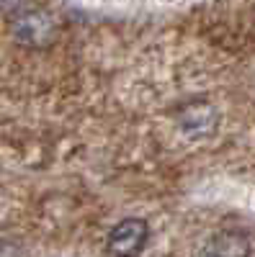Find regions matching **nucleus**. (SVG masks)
Masks as SVG:
<instances>
[{"instance_id": "f257e3e1", "label": "nucleus", "mask_w": 255, "mask_h": 257, "mask_svg": "<svg viewBox=\"0 0 255 257\" xmlns=\"http://www.w3.org/2000/svg\"><path fill=\"white\" fill-rule=\"evenodd\" d=\"M11 36L16 44L26 49H44L52 47L59 36V21L47 8H29L11 18Z\"/></svg>"}, {"instance_id": "39448f33", "label": "nucleus", "mask_w": 255, "mask_h": 257, "mask_svg": "<svg viewBox=\"0 0 255 257\" xmlns=\"http://www.w3.org/2000/svg\"><path fill=\"white\" fill-rule=\"evenodd\" d=\"M34 6H36V0H0V11H3L8 18L24 13V11L34 8Z\"/></svg>"}, {"instance_id": "20e7f679", "label": "nucleus", "mask_w": 255, "mask_h": 257, "mask_svg": "<svg viewBox=\"0 0 255 257\" xmlns=\"http://www.w3.org/2000/svg\"><path fill=\"white\" fill-rule=\"evenodd\" d=\"M199 257H250V239L242 231H217L204 242Z\"/></svg>"}, {"instance_id": "f03ea898", "label": "nucleus", "mask_w": 255, "mask_h": 257, "mask_svg": "<svg viewBox=\"0 0 255 257\" xmlns=\"http://www.w3.org/2000/svg\"><path fill=\"white\" fill-rule=\"evenodd\" d=\"M178 126L181 132L191 139H206L217 132L219 126V111L206 100H194L181 108L178 113Z\"/></svg>"}, {"instance_id": "7ed1b4c3", "label": "nucleus", "mask_w": 255, "mask_h": 257, "mask_svg": "<svg viewBox=\"0 0 255 257\" xmlns=\"http://www.w3.org/2000/svg\"><path fill=\"white\" fill-rule=\"evenodd\" d=\"M147 239H150V226L142 219H124L121 224L114 226L109 237V252L114 257H137Z\"/></svg>"}]
</instances>
